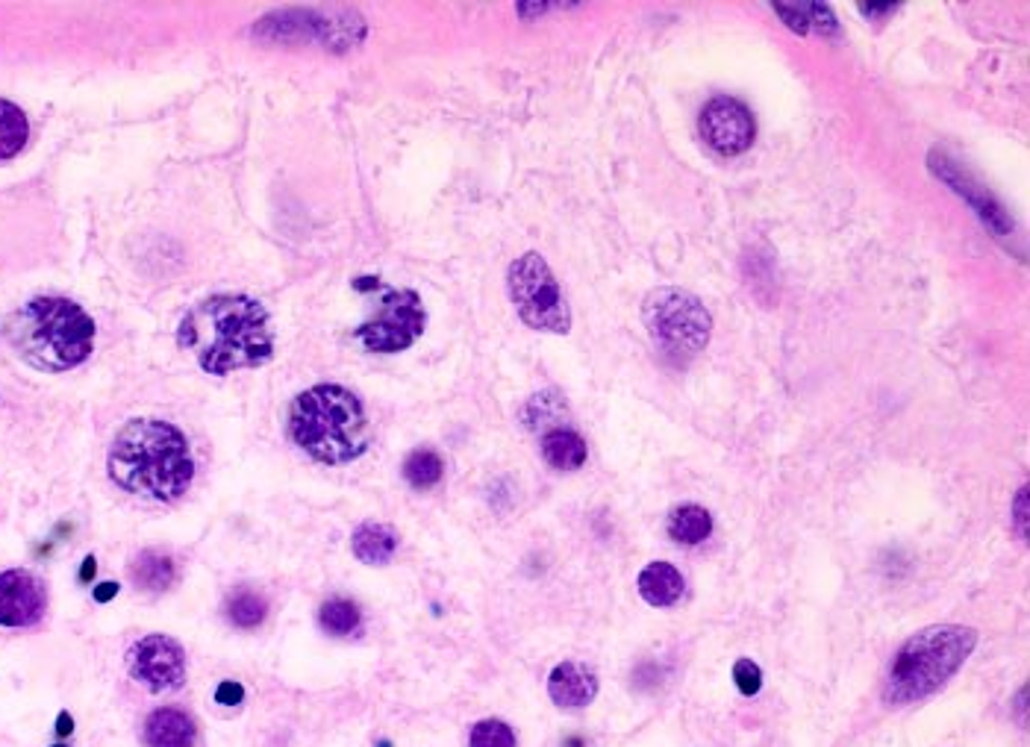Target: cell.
Returning <instances> with one entry per match:
<instances>
[{"label":"cell","mask_w":1030,"mask_h":747,"mask_svg":"<svg viewBox=\"0 0 1030 747\" xmlns=\"http://www.w3.org/2000/svg\"><path fill=\"white\" fill-rule=\"evenodd\" d=\"M177 342L206 374L224 377L259 368L274 360L272 315L247 295H215L198 301L180 318Z\"/></svg>","instance_id":"obj_1"},{"label":"cell","mask_w":1030,"mask_h":747,"mask_svg":"<svg viewBox=\"0 0 1030 747\" xmlns=\"http://www.w3.org/2000/svg\"><path fill=\"white\" fill-rule=\"evenodd\" d=\"M107 471L124 492L174 503L189 492L195 460L180 427L159 419H133L109 444Z\"/></svg>","instance_id":"obj_2"},{"label":"cell","mask_w":1030,"mask_h":747,"mask_svg":"<svg viewBox=\"0 0 1030 747\" xmlns=\"http://www.w3.org/2000/svg\"><path fill=\"white\" fill-rule=\"evenodd\" d=\"M3 338L36 371L77 368L95 347V321L68 297H33L3 318Z\"/></svg>","instance_id":"obj_3"},{"label":"cell","mask_w":1030,"mask_h":747,"mask_svg":"<svg viewBox=\"0 0 1030 747\" xmlns=\"http://www.w3.org/2000/svg\"><path fill=\"white\" fill-rule=\"evenodd\" d=\"M292 442L324 465H345L360 460L371 444L369 415L351 389L313 386L301 392L288 410Z\"/></svg>","instance_id":"obj_4"},{"label":"cell","mask_w":1030,"mask_h":747,"mask_svg":"<svg viewBox=\"0 0 1030 747\" xmlns=\"http://www.w3.org/2000/svg\"><path fill=\"white\" fill-rule=\"evenodd\" d=\"M978 645V630L963 625H933L904 641L892 659L883 700L890 707H913L945 686Z\"/></svg>","instance_id":"obj_5"},{"label":"cell","mask_w":1030,"mask_h":747,"mask_svg":"<svg viewBox=\"0 0 1030 747\" xmlns=\"http://www.w3.org/2000/svg\"><path fill=\"white\" fill-rule=\"evenodd\" d=\"M642 318L654 345L671 362L693 360L709 345V336H713V315L686 288L663 286L648 292Z\"/></svg>","instance_id":"obj_6"},{"label":"cell","mask_w":1030,"mask_h":747,"mask_svg":"<svg viewBox=\"0 0 1030 747\" xmlns=\"http://www.w3.org/2000/svg\"><path fill=\"white\" fill-rule=\"evenodd\" d=\"M507 288H510V301L516 306V313H519V318L530 330L553 333V336H566L569 333L571 309L566 304V295H562L557 277H553L551 265L545 263L536 250L519 256L510 265Z\"/></svg>","instance_id":"obj_7"},{"label":"cell","mask_w":1030,"mask_h":747,"mask_svg":"<svg viewBox=\"0 0 1030 747\" xmlns=\"http://www.w3.org/2000/svg\"><path fill=\"white\" fill-rule=\"evenodd\" d=\"M428 327V313L412 288H386L377 301V313L356 327L354 336L371 354H401L419 342Z\"/></svg>","instance_id":"obj_8"},{"label":"cell","mask_w":1030,"mask_h":747,"mask_svg":"<svg viewBox=\"0 0 1030 747\" xmlns=\"http://www.w3.org/2000/svg\"><path fill=\"white\" fill-rule=\"evenodd\" d=\"M127 671L154 695L180 689L186 680V653L180 641L163 632H150L127 650Z\"/></svg>","instance_id":"obj_9"},{"label":"cell","mask_w":1030,"mask_h":747,"mask_svg":"<svg viewBox=\"0 0 1030 747\" xmlns=\"http://www.w3.org/2000/svg\"><path fill=\"white\" fill-rule=\"evenodd\" d=\"M700 139L722 157H739L757 139L751 109L736 98H713L698 116Z\"/></svg>","instance_id":"obj_10"},{"label":"cell","mask_w":1030,"mask_h":747,"mask_svg":"<svg viewBox=\"0 0 1030 747\" xmlns=\"http://www.w3.org/2000/svg\"><path fill=\"white\" fill-rule=\"evenodd\" d=\"M928 168H931L933 177H940V180L945 183L948 189L963 197L965 204L974 209V215H978V218H981V222L987 224L989 230L995 233V236H1010V233H1013L1016 224H1013V218L1004 213V206L998 204L995 197L989 195L987 186H981V183L974 180L972 174L963 171V168H960L954 159L948 157V154H942V150H931V154H928Z\"/></svg>","instance_id":"obj_11"},{"label":"cell","mask_w":1030,"mask_h":747,"mask_svg":"<svg viewBox=\"0 0 1030 747\" xmlns=\"http://www.w3.org/2000/svg\"><path fill=\"white\" fill-rule=\"evenodd\" d=\"M48 609V591L39 577L24 568H12L0 574V627L21 630L36 627Z\"/></svg>","instance_id":"obj_12"},{"label":"cell","mask_w":1030,"mask_h":747,"mask_svg":"<svg viewBox=\"0 0 1030 747\" xmlns=\"http://www.w3.org/2000/svg\"><path fill=\"white\" fill-rule=\"evenodd\" d=\"M548 695L557 707L583 709L598 695V677L580 662H560L548 677Z\"/></svg>","instance_id":"obj_13"},{"label":"cell","mask_w":1030,"mask_h":747,"mask_svg":"<svg viewBox=\"0 0 1030 747\" xmlns=\"http://www.w3.org/2000/svg\"><path fill=\"white\" fill-rule=\"evenodd\" d=\"M198 727L183 709L159 707L145 721V745L148 747H195Z\"/></svg>","instance_id":"obj_14"},{"label":"cell","mask_w":1030,"mask_h":747,"mask_svg":"<svg viewBox=\"0 0 1030 747\" xmlns=\"http://www.w3.org/2000/svg\"><path fill=\"white\" fill-rule=\"evenodd\" d=\"M636 589L642 594L645 603L651 607H675L684 598V574L671 562H651L642 568V574L636 580Z\"/></svg>","instance_id":"obj_15"},{"label":"cell","mask_w":1030,"mask_h":747,"mask_svg":"<svg viewBox=\"0 0 1030 747\" xmlns=\"http://www.w3.org/2000/svg\"><path fill=\"white\" fill-rule=\"evenodd\" d=\"M351 548L365 566H386L398 551V533L380 521H363L351 535Z\"/></svg>","instance_id":"obj_16"},{"label":"cell","mask_w":1030,"mask_h":747,"mask_svg":"<svg viewBox=\"0 0 1030 747\" xmlns=\"http://www.w3.org/2000/svg\"><path fill=\"white\" fill-rule=\"evenodd\" d=\"M583 435L571 427H553L542 433V456L557 471H577L586 462Z\"/></svg>","instance_id":"obj_17"},{"label":"cell","mask_w":1030,"mask_h":747,"mask_svg":"<svg viewBox=\"0 0 1030 747\" xmlns=\"http://www.w3.org/2000/svg\"><path fill=\"white\" fill-rule=\"evenodd\" d=\"M130 577L141 591H165L177 580V566L168 553L141 551L130 562Z\"/></svg>","instance_id":"obj_18"},{"label":"cell","mask_w":1030,"mask_h":747,"mask_svg":"<svg viewBox=\"0 0 1030 747\" xmlns=\"http://www.w3.org/2000/svg\"><path fill=\"white\" fill-rule=\"evenodd\" d=\"M713 533V515L698 503H684L668 515V535L677 544H700Z\"/></svg>","instance_id":"obj_19"},{"label":"cell","mask_w":1030,"mask_h":747,"mask_svg":"<svg viewBox=\"0 0 1030 747\" xmlns=\"http://www.w3.org/2000/svg\"><path fill=\"white\" fill-rule=\"evenodd\" d=\"M224 612L236 630H256L268 618V600L254 589H236L224 603Z\"/></svg>","instance_id":"obj_20"},{"label":"cell","mask_w":1030,"mask_h":747,"mask_svg":"<svg viewBox=\"0 0 1030 747\" xmlns=\"http://www.w3.org/2000/svg\"><path fill=\"white\" fill-rule=\"evenodd\" d=\"M30 139V124L16 104L0 98V159H12L24 150Z\"/></svg>","instance_id":"obj_21"},{"label":"cell","mask_w":1030,"mask_h":747,"mask_svg":"<svg viewBox=\"0 0 1030 747\" xmlns=\"http://www.w3.org/2000/svg\"><path fill=\"white\" fill-rule=\"evenodd\" d=\"M318 625L330 636H351L363 625V612L356 607L354 600L347 598H330L324 600L318 609Z\"/></svg>","instance_id":"obj_22"},{"label":"cell","mask_w":1030,"mask_h":747,"mask_svg":"<svg viewBox=\"0 0 1030 747\" xmlns=\"http://www.w3.org/2000/svg\"><path fill=\"white\" fill-rule=\"evenodd\" d=\"M566 415H569V410H566V403H562V397L557 392L533 394L528 401V406H524V412H521V419H524V424H528L530 430L545 427V433L553 427H566V424H562Z\"/></svg>","instance_id":"obj_23"},{"label":"cell","mask_w":1030,"mask_h":747,"mask_svg":"<svg viewBox=\"0 0 1030 747\" xmlns=\"http://www.w3.org/2000/svg\"><path fill=\"white\" fill-rule=\"evenodd\" d=\"M445 474V462L439 456L436 451H430V448H419V451H412L404 462V480L412 485V489H419V492H428L433 485L442 480Z\"/></svg>","instance_id":"obj_24"},{"label":"cell","mask_w":1030,"mask_h":747,"mask_svg":"<svg viewBox=\"0 0 1030 747\" xmlns=\"http://www.w3.org/2000/svg\"><path fill=\"white\" fill-rule=\"evenodd\" d=\"M469 747H516V733L498 718H487L471 727Z\"/></svg>","instance_id":"obj_25"},{"label":"cell","mask_w":1030,"mask_h":747,"mask_svg":"<svg viewBox=\"0 0 1030 747\" xmlns=\"http://www.w3.org/2000/svg\"><path fill=\"white\" fill-rule=\"evenodd\" d=\"M775 12L792 33H813V3H775Z\"/></svg>","instance_id":"obj_26"},{"label":"cell","mask_w":1030,"mask_h":747,"mask_svg":"<svg viewBox=\"0 0 1030 747\" xmlns=\"http://www.w3.org/2000/svg\"><path fill=\"white\" fill-rule=\"evenodd\" d=\"M734 680L742 695H748L751 698V695H757L759 686H763V671H759V666H754L751 659H736Z\"/></svg>","instance_id":"obj_27"},{"label":"cell","mask_w":1030,"mask_h":747,"mask_svg":"<svg viewBox=\"0 0 1030 747\" xmlns=\"http://www.w3.org/2000/svg\"><path fill=\"white\" fill-rule=\"evenodd\" d=\"M813 33H818V36L840 33V24H836V16H833L831 7H824V3H813Z\"/></svg>","instance_id":"obj_28"},{"label":"cell","mask_w":1030,"mask_h":747,"mask_svg":"<svg viewBox=\"0 0 1030 747\" xmlns=\"http://www.w3.org/2000/svg\"><path fill=\"white\" fill-rule=\"evenodd\" d=\"M215 700H218L222 707H239L242 700H245V689H242V682L224 680L222 686L215 689Z\"/></svg>","instance_id":"obj_29"},{"label":"cell","mask_w":1030,"mask_h":747,"mask_svg":"<svg viewBox=\"0 0 1030 747\" xmlns=\"http://www.w3.org/2000/svg\"><path fill=\"white\" fill-rule=\"evenodd\" d=\"M1028 485H1022V489H1019V494H1016V515H1013V524H1016V533H1019V539H1028Z\"/></svg>","instance_id":"obj_30"},{"label":"cell","mask_w":1030,"mask_h":747,"mask_svg":"<svg viewBox=\"0 0 1030 747\" xmlns=\"http://www.w3.org/2000/svg\"><path fill=\"white\" fill-rule=\"evenodd\" d=\"M857 9L865 18H886V16H892L899 7H895V3H860Z\"/></svg>","instance_id":"obj_31"},{"label":"cell","mask_w":1030,"mask_h":747,"mask_svg":"<svg viewBox=\"0 0 1030 747\" xmlns=\"http://www.w3.org/2000/svg\"><path fill=\"white\" fill-rule=\"evenodd\" d=\"M118 594V583H100L98 589H95V600H98V603H107V600H112Z\"/></svg>","instance_id":"obj_32"},{"label":"cell","mask_w":1030,"mask_h":747,"mask_svg":"<svg viewBox=\"0 0 1030 747\" xmlns=\"http://www.w3.org/2000/svg\"><path fill=\"white\" fill-rule=\"evenodd\" d=\"M75 733V718L68 712H59L57 718V736H71Z\"/></svg>","instance_id":"obj_33"},{"label":"cell","mask_w":1030,"mask_h":747,"mask_svg":"<svg viewBox=\"0 0 1030 747\" xmlns=\"http://www.w3.org/2000/svg\"><path fill=\"white\" fill-rule=\"evenodd\" d=\"M95 568H98V562H95V557H86V559H82L80 583H91V577H95Z\"/></svg>","instance_id":"obj_34"},{"label":"cell","mask_w":1030,"mask_h":747,"mask_svg":"<svg viewBox=\"0 0 1030 747\" xmlns=\"http://www.w3.org/2000/svg\"><path fill=\"white\" fill-rule=\"evenodd\" d=\"M53 747H66V745H53Z\"/></svg>","instance_id":"obj_35"}]
</instances>
